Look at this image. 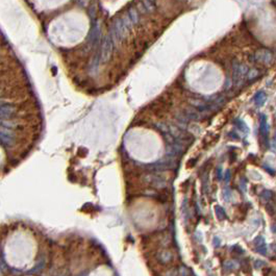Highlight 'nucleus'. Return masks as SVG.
<instances>
[{
    "label": "nucleus",
    "instance_id": "obj_10",
    "mask_svg": "<svg viewBox=\"0 0 276 276\" xmlns=\"http://www.w3.org/2000/svg\"><path fill=\"white\" fill-rule=\"evenodd\" d=\"M264 266H266V263L263 262V260H256L254 263V268L255 269H260L262 267H264Z\"/></svg>",
    "mask_w": 276,
    "mask_h": 276
},
{
    "label": "nucleus",
    "instance_id": "obj_5",
    "mask_svg": "<svg viewBox=\"0 0 276 276\" xmlns=\"http://www.w3.org/2000/svg\"><path fill=\"white\" fill-rule=\"evenodd\" d=\"M215 212H216V216L219 220H225L227 218L226 212L222 206L220 205H216L215 206Z\"/></svg>",
    "mask_w": 276,
    "mask_h": 276
},
{
    "label": "nucleus",
    "instance_id": "obj_9",
    "mask_svg": "<svg viewBox=\"0 0 276 276\" xmlns=\"http://www.w3.org/2000/svg\"><path fill=\"white\" fill-rule=\"evenodd\" d=\"M247 75H248V79H254L255 77H257L260 75V72L259 71H257L256 69H252L251 71H248V73H247Z\"/></svg>",
    "mask_w": 276,
    "mask_h": 276
},
{
    "label": "nucleus",
    "instance_id": "obj_2",
    "mask_svg": "<svg viewBox=\"0 0 276 276\" xmlns=\"http://www.w3.org/2000/svg\"><path fill=\"white\" fill-rule=\"evenodd\" d=\"M254 60L256 62L260 63V64H265V65H269L272 63L273 60V55L269 50L267 49H260L255 52L254 54Z\"/></svg>",
    "mask_w": 276,
    "mask_h": 276
},
{
    "label": "nucleus",
    "instance_id": "obj_11",
    "mask_svg": "<svg viewBox=\"0 0 276 276\" xmlns=\"http://www.w3.org/2000/svg\"><path fill=\"white\" fill-rule=\"evenodd\" d=\"M166 276H179L178 269H172L166 273Z\"/></svg>",
    "mask_w": 276,
    "mask_h": 276
},
{
    "label": "nucleus",
    "instance_id": "obj_1",
    "mask_svg": "<svg viewBox=\"0 0 276 276\" xmlns=\"http://www.w3.org/2000/svg\"><path fill=\"white\" fill-rule=\"evenodd\" d=\"M232 78H234V82L237 87H241L244 83L245 76L248 73V68L246 65H243L238 63L237 60L234 62V66H232Z\"/></svg>",
    "mask_w": 276,
    "mask_h": 276
},
{
    "label": "nucleus",
    "instance_id": "obj_6",
    "mask_svg": "<svg viewBox=\"0 0 276 276\" xmlns=\"http://www.w3.org/2000/svg\"><path fill=\"white\" fill-rule=\"evenodd\" d=\"M260 197H262V199L265 200V201L270 202L273 198V192L269 191V190H264V191L262 192V194H260Z\"/></svg>",
    "mask_w": 276,
    "mask_h": 276
},
{
    "label": "nucleus",
    "instance_id": "obj_3",
    "mask_svg": "<svg viewBox=\"0 0 276 276\" xmlns=\"http://www.w3.org/2000/svg\"><path fill=\"white\" fill-rule=\"evenodd\" d=\"M149 181L152 184L153 187L158 189H164L167 187L168 184V181H167V178L161 174H153V175L149 176Z\"/></svg>",
    "mask_w": 276,
    "mask_h": 276
},
{
    "label": "nucleus",
    "instance_id": "obj_8",
    "mask_svg": "<svg viewBox=\"0 0 276 276\" xmlns=\"http://www.w3.org/2000/svg\"><path fill=\"white\" fill-rule=\"evenodd\" d=\"M178 274L179 276H189L191 274V271H190L189 268H187L186 266H181L178 269Z\"/></svg>",
    "mask_w": 276,
    "mask_h": 276
},
{
    "label": "nucleus",
    "instance_id": "obj_14",
    "mask_svg": "<svg viewBox=\"0 0 276 276\" xmlns=\"http://www.w3.org/2000/svg\"><path fill=\"white\" fill-rule=\"evenodd\" d=\"M229 179H230V171L228 170L226 172V183H228L229 182Z\"/></svg>",
    "mask_w": 276,
    "mask_h": 276
},
{
    "label": "nucleus",
    "instance_id": "obj_13",
    "mask_svg": "<svg viewBox=\"0 0 276 276\" xmlns=\"http://www.w3.org/2000/svg\"><path fill=\"white\" fill-rule=\"evenodd\" d=\"M217 178L219 179V180H221V179L223 178V174H222L221 168H218V170H217Z\"/></svg>",
    "mask_w": 276,
    "mask_h": 276
},
{
    "label": "nucleus",
    "instance_id": "obj_15",
    "mask_svg": "<svg viewBox=\"0 0 276 276\" xmlns=\"http://www.w3.org/2000/svg\"><path fill=\"white\" fill-rule=\"evenodd\" d=\"M265 168H266V171H267V172H270L271 175H274L275 171H272V170H271V168H269V167H265Z\"/></svg>",
    "mask_w": 276,
    "mask_h": 276
},
{
    "label": "nucleus",
    "instance_id": "obj_4",
    "mask_svg": "<svg viewBox=\"0 0 276 276\" xmlns=\"http://www.w3.org/2000/svg\"><path fill=\"white\" fill-rule=\"evenodd\" d=\"M158 259L159 260V263L166 265V264H169V263L173 260V254H172V252L170 251V250L164 249V250H162V251L158 252Z\"/></svg>",
    "mask_w": 276,
    "mask_h": 276
},
{
    "label": "nucleus",
    "instance_id": "obj_12",
    "mask_svg": "<svg viewBox=\"0 0 276 276\" xmlns=\"http://www.w3.org/2000/svg\"><path fill=\"white\" fill-rule=\"evenodd\" d=\"M266 209H267V212H268V214L269 215H271V216H273V215L275 214V211H274V207H273L272 205H271V204L269 203V205H266Z\"/></svg>",
    "mask_w": 276,
    "mask_h": 276
},
{
    "label": "nucleus",
    "instance_id": "obj_7",
    "mask_svg": "<svg viewBox=\"0 0 276 276\" xmlns=\"http://www.w3.org/2000/svg\"><path fill=\"white\" fill-rule=\"evenodd\" d=\"M255 251H256L257 253H260V254H263V255L267 254V246H266L265 242L260 243V244H259V245H256V246H255Z\"/></svg>",
    "mask_w": 276,
    "mask_h": 276
}]
</instances>
